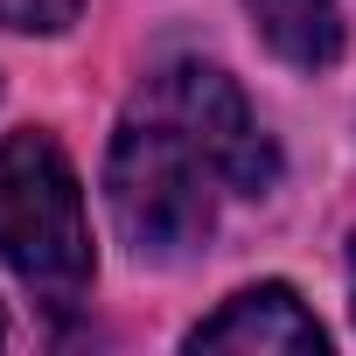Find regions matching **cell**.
<instances>
[{"label": "cell", "instance_id": "6", "mask_svg": "<svg viewBox=\"0 0 356 356\" xmlns=\"http://www.w3.org/2000/svg\"><path fill=\"white\" fill-rule=\"evenodd\" d=\"M349 307H356V245H349Z\"/></svg>", "mask_w": 356, "mask_h": 356}, {"label": "cell", "instance_id": "4", "mask_svg": "<svg viewBox=\"0 0 356 356\" xmlns=\"http://www.w3.org/2000/svg\"><path fill=\"white\" fill-rule=\"evenodd\" d=\"M252 35L286 70H328L342 56V8L335 0H245Z\"/></svg>", "mask_w": 356, "mask_h": 356}, {"label": "cell", "instance_id": "2", "mask_svg": "<svg viewBox=\"0 0 356 356\" xmlns=\"http://www.w3.org/2000/svg\"><path fill=\"white\" fill-rule=\"evenodd\" d=\"M0 266L49 307H70L91 286V224L77 168L35 126L0 140Z\"/></svg>", "mask_w": 356, "mask_h": 356}, {"label": "cell", "instance_id": "7", "mask_svg": "<svg viewBox=\"0 0 356 356\" xmlns=\"http://www.w3.org/2000/svg\"><path fill=\"white\" fill-rule=\"evenodd\" d=\"M0 342H8V321H0Z\"/></svg>", "mask_w": 356, "mask_h": 356}, {"label": "cell", "instance_id": "3", "mask_svg": "<svg viewBox=\"0 0 356 356\" xmlns=\"http://www.w3.org/2000/svg\"><path fill=\"white\" fill-rule=\"evenodd\" d=\"M189 349H231V356H321L328 349V328L300 307L293 286L266 280V286H245L231 293L210 321L189 328Z\"/></svg>", "mask_w": 356, "mask_h": 356}, {"label": "cell", "instance_id": "5", "mask_svg": "<svg viewBox=\"0 0 356 356\" xmlns=\"http://www.w3.org/2000/svg\"><path fill=\"white\" fill-rule=\"evenodd\" d=\"M84 0H0V29H22V35H63L77 22Z\"/></svg>", "mask_w": 356, "mask_h": 356}, {"label": "cell", "instance_id": "1", "mask_svg": "<svg viewBox=\"0 0 356 356\" xmlns=\"http://www.w3.org/2000/svg\"><path fill=\"white\" fill-rule=\"evenodd\" d=\"M280 147L252 119L245 91L196 56L147 70L105 147V210L140 266H182L210 245L224 196H266Z\"/></svg>", "mask_w": 356, "mask_h": 356}]
</instances>
